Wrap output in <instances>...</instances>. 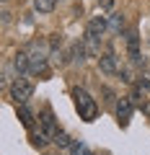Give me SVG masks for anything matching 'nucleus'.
<instances>
[{"label":"nucleus","instance_id":"4","mask_svg":"<svg viewBox=\"0 0 150 155\" xmlns=\"http://www.w3.org/2000/svg\"><path fill=\"white\" fill-rule=\"evenodd\" d=\"M39 127L44 129L52 140H55L57 132H60V129H57V122H55V111H52L49 106H47V109H42V114H39Z\"/></svg>","mask_w":150,"mask_h":155},{"label":"nucleus","instance_id":"11","mask_svg":"<svg viewBox=\"0 0 150 155\" xmlns=\"http://www.w3.org/2000/svg\"><path fill=\"white\" fill-rule=\"evenodd\" d=\"M47 142H52V137H49L42 127H34V129H31V145H34V147H44Z\"/></svg>","mask_w":150,"mask_h":155},{"label":"nucleus","instance_id":"13","mask_svg":"<svg viewBox=\"0 0 150 155\" xmlns=\"http://www.w3.org/2000/svg\"><path fill=\"white\" fill-rule=\"evenodd\" d=\"M57 5V0H34V11L36 13H52Z\"/></svg>","mask_w":150,"mask_h":155},{"label":"nucleus","instance_id":"2","mask_svg":"<svg viewBox=\"0 0 150 155\" xmlns=\"http://www.w3.org/2000/svg\"><path fill=\"white\" fill-rule=\"evenodd\" d=\"M11 96H13L16 104H26V101L34 96V83L26 80V78H16V80L11 83Z\"/></svg>","mask_w":150,"mask_h":155},{"label":"nucleus","instance_id":"12","mask_svg":"<svg viewBox=\"0 0 150 155\" xmlns=\"http://www.w3.org/2000/svg\"><path fill=\"white\" fill-rule=\"evenodd\" d=\"M124 26H127V18H124L122 13H111V16H109V28L114 34H122Z\"/></svg>","mask_w":150,"mask_h":155},{"label":"nucleus","instance_id":"3","mask_svg":"<svg viewBox=\"0 0 150 155\" xmlns=\"http://www.w3.org/2000/svg\"><path fill=\"white\" fill-rule=\"evenodd\" d=\"M114 111H117L119 124H122V127H127V124H129V119H132V111H135L132 98H129V96H122V98L117 101V106H114Z\"/></svg>","mask_w":150,"mask_h":155},{"label":"nucleus","instance_id":"6","mask_svg":"<svg viewBox=\"0 0 150 155\" xmlns=\"http://www.w3.org/2000/svg\"><path fill=\"white\" fill-rule=\"evenodd\" d=\"M98 67H101V72H106V75H114V72H119L117 54H114V52H104V54L98 57Z\"/></svg>","mask_w":150,"mask_h":155},{"label":"nucleus","instance_id":"5","mask_svg":"<svg viewBox=\"0 0 150 155\" xmlns=\"http://www.w3.org/2000/svg\"><path fill=\"white\" fill-rule=\"evenodd\" d=\"M106 31H109V21H106L104 16H93V18L88 21V28H85V36H91V39H101Z\"/></svg>","mask_w":150,"mask_h":155},{"label":"nucleus","instance_id":"16","mask_svg":"<svg viewBox=\"0 0 150 155\" xmlns=\"http://www.w3.org/2000/svg\"><path fill=\"white\" fill-rule=\"evenodd\" d=\"M98 41H101V39H91V36H85V41H83V44H85V52H88L91 57H96V54H98Z\"/></svg>","mask_w":150,"mask_h":155},{"label":"nucleus","instance_id":"19","mask_svg":"<svg viewBox=\"0 0 150 155\" xmlns=\"http://www.w3.org/2000/svg\"><path fill=\"white\" fill-rule=\"evenodd\" d=\"M119 75H122V80H124V83H132V80H135V78H132V72H129L127 67H124V70H119Z\"/></svg>","mask_w":150,"mask_h":155},{"label":"nucleus","instance_id":"14","mask_svg":"<svg viewBox=\"0 0 150 155\" xmlns=\"http://www.w3.org/2000/svg\"><path fill=\"white\" fill-rule=\"evenodd\" d=\"M70 155H91V150H88V145H85V142L75 140V142L70 145Z\"/></svg>","mask_w":150,"mask_h":155},{"label":"nucleus","instance_id":"7","mask_svg":"<svg viewBox=\"0 0 150 155\" xmlns=\"http://www.w3.org/2000/svg\"><path fill=\"white\" fill-rule=\"evenodd\" d=\"M127 52H129V60H132L135 65H140V36H137L135 28L127 31Z\"/></svg>","mask_w":150,"mask_h":155},{"label":"nucleus","instance_id":"8","mask_svg":"<svg viewBox=\"0 0 150 155\" xmlns=\"http://www.w3.org/2000/svg\"><path fill=\"white\" fill-rule=\"evenodd\" d=\"M28 57H31V72H44L47 67V49H39V47H34V52H28Z\"/></svg>","mask_w":150,"mask_h":155},{"label":"nucleus","instance_id":"9","mask_svg":"<svg viewBox=\"0 0 150 155\" xmlns=\"http://www.w3.org/2000/svg\"><path fill=\"white\" fill-rule=\"evenodd\" d=\"M13 67H16L18 78H21L23 72L31 70V57H28V52H26V49H18L16 54H13Z\"/></svg>","mask_w":150,"mask_h":155},{"label":"nucleus","instance_id":"20","mask_svg":"<svg viewBox=\"0 0 150 155\" xmlns=\"http://www.w3.org/2000/svg\"><path fill=\"white\" fill-rule=\"evenodd\" d=\"M98 5H101V8H106V11H109V8L114 5V0H98Z\"/></svg>","mask_w":150,"mask_h":155},{"label":"nucleus","instance_id":"21","mask_svg":"<svg viewBox=\"0 0 150 155\" xmlns=\"http://www.w3.org/2000/svg\"><path fill=\"white\" fill-rule=\"evenodd\" d=\"M142 111H145V114L150 116V101H145V104H142Z\"/></svg>","mask_w":150,"mask_h":155},{"label":"nucleus","instance_id":"17","mask_svg":"<svg viewBox=\"0 0 150 155\" xmlns=\"http://www.w3.org/2000/svg\"><path fill=\"white\" fill-rule=\"evenodd\" d=\"M101 96H104L106 104H114V91H111V88H106V85H104V88H101Z\"/></svg>","mask_w":150,"mask_h":155},{"label":"nucleus","instance_id":"15","mask_svg":"<svg viewBox=\"0 0 150 155\" xmlns=\"http://www.w3.org/2000/svg\"><path fill=\"white\" fill-rule=\"evenodd\" d=\"M52 142H55L57 147H67V150H70V145H72V140H70V134H67V132H57V137L52 140Z\"/></svg>","mask_w":150,"mask_h":155},{"label":"nucleus","instance_id":"10","mask_svg":"<svg viewBox=\"0 0 150 155\" xmlns=\"http://www.w3.org/2000/svg\"><path fill=\"white\" fill-rule=\"evenodd\" d=\"M16 111H18V119H21V124L26 129H34L36 127V119H34V111L26 109V104H16Z\"/></svg>","mask_w":150,"mask_h":155},{"label":"nucleus","instance_id":"1","mask_svg":"<svg viewBox=\"0 0 150 155\" xmlns=\"http://www.w3.org/2000/svg\"><path fill=\"white\" fill-rule=\"evenodd\" d=\"M72 98H75L80 119H83V122H96V116H98V104H96L93 96H91L85 88H72Z\"/></svg>","mask_w":150,"mask_h":155},{"label":"nucleus","instance_id":"18","mask_svg":"<svg viewBox=\"0 0 150 155\" xmlns=\"http://www.w3.org/2000/svg\"><path fill=\"white\" fill-rule=\"evenodd\" d=\"M137 85H142L145 91H150V72H142V75H140V80H137Z\"/></svg>","mask_w":150,"mask_h":155}]
</instances>
